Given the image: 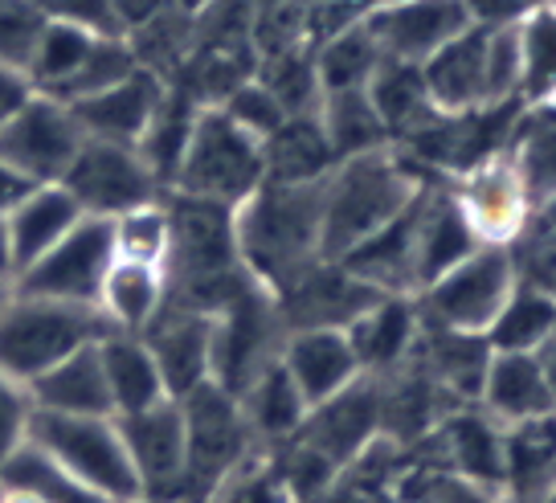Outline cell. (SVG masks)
Listing matches in <instances>:
<instances>
[{
  "label": "cell",
  "mask_w": 556,
  "mask_h": 503,
  "mask_svg": "<svg viewBox=\"0 0 556 503\" xmlns=\"http://www.w3.org/2000/svg\"><path fill=\"white\" fill-rule=\"evenodd\" d=\"M324 180L315 185H275L258 189L233 209V238L245 275L270 295L287 291L303 271L324 259Z\"/></svg>",
  "instance_id": "obj_1"
},
{
  "label": "cell",
  "mask_w": 556,
  "mask_h": 503,
  "mask_svg": "<svg viewBox=\"0 0 556 503\" xmlns=\"http://www.w3.org/2000/svg\"><path fill=\"white\" fill-rule=\"evenodd\" d=\"M421 173L397 148H377L365 156L340 160L324 176V259H344L348 250L381 234L393 217H401L421 192Z\"/></svg>",
  "instance_id": "obj_2"
},
{
  "label": "cell",
  "mask_w": 556,
  "mask_h": 503,
  "mask_svg": "<svg viewBox=\"0 0 556 503\" xmlns=\"http://www.w3.org/2000/svg\"><path fill=\"white\" fill-rule=\"evenodd\" d=\"M180 414H185V483L176 503H213L238 470L250 467L254 435L245 426L238 398L213 381L185 393Z\"/></svg>",
  "instance_id": "obj_3"
},
{
  "label": "cell",
  "mask_w": 556,
  "mask_h": 503,
  "mask_svg": "<svg viewBox=\"0 0 556 503\" xmlns=\"http://www.w3.org/2000/svg\"><path fill=\"white\" fill-rule=\"evenodd\" d=\"M262 180H266L262 139L238 127L222 106H201L168 192L238 209Z\"/></svg>",
  "instance_id": "obj_4"
},
{
  "label": "cell",
  "mask_w": 556,
  "mask_h": 503,
  "mask_svg": "<svg viewBox=\"0 0 556 503\" xmlns=\"http://www.w3.org/2000/svg\"><path fill=\"white\" fill-rule=\"evenodd\" d=\"M106 331L111 328L99 307H74L13 291L9 307L0 312V373L9 381L29 385L46 368L66 361L70 352L103 340Z\"/></svg>",
  "instance_id": "obj_5"
},
{
  "label": "cell",
  "mask_w": 556,
  "mask_h": 503,
  "mask_svg": "<svg viewBox=\"0 0 556 503\" xmlns=\"http://www.w3.org/2000/svg\"><path fill=\"white\" fill-rule=\"evenodd\" d=\"M41 454H50L58 467L74 475L83 487L111 503L139 500L136 467L123 447L115 417H83V414H29V435Z\"/></svg>",
  "instance_id": "obj_6"
},
{
  "label": "cell",
  "mask_w": 556,
  "mask_h": 503,
  "mask_svg": "<svg viewBox=\"0 0 556 503\" xmlns=\"http://www.w3.org/2000/svg\"><path fill=\"white\" fill-rule=\"evenodd\" d=\"M516 282L520 278H516L511 250L507 246H479L446 275H438L430 287H421L414 303L426 324L483 336L495 324V315L504 312Z\"/></svg>",
  "instance_id": "obj_7"
},
{
  "label": "cell",
  "mask_w": 556,
  "mask_h": 503,
  "mask_svg": "<svg viewBox=\"0 0 556 503\" xmlns=\"http://www.w3.org/2000/svg\"><path fill=\"white\" fill-rule=\"evenodd\" d=\"M282 340L287 324L278 315L275 295L250 282L242 295H233L213 315V385L242 398L245 385L278 361Z\"/></svg>",
  "instance_id": "obj_8"
},
{
  "label": "cell",
  "mask_w": 556,
  "mask_h": 503,
  "mask_svg": "<svg viewBox=\"0 0 556 503\" xmlns=\"http://www.w3.org/2000/svg\"><path fill=\"white\" fill-rule=\"evenodd\" d=\"M111 262H115L111 222L83 217L50 254H41L34 266H25L13 278V291L34 299H53V303H74V307H94Z\"/></svg>",
  "instance_id": "obj_9"
},
{
  "label": "cell",
  "mask_w": 556,
  "mask_h": 503,
  "mask_svg": "<svg viewBox=\"0 0 556 503\" xmlns=\"http://www.w3.org/2000/svg\"><path fill=\"white\" fill-rule=\"evenodd\" d=\"M62 189L87 217H103V222H115L127 209L164 197L160 180L139 160L136 148L103 143V139H83L78 156L62 176Z\"/></svg>",
  "instance_id": "obj_10"
},
{
  "label": "cell",
  "mask_w": 556,
  "mask_h": 503,
  "mask_svg": "<svg viewBox=\"0 0 556 503\" xmlns=\"http://www.w3.org/2000/svg\"><path fill=\"white\" fill-rule=\"evenodd\" d=\"M83 127L62 99L29 95L0 127V160L17 168L29 185H62L66 168L83 148Z\"/></svg>",
  "instance_id": "obj_11"
},
{
  "label": "cell",
  "mask_w": 556,
  "mask_h": 503,
  "mask_svg": "<svg viewBox=\"0 0 556 503\" xmlns=\"http://www.w3.org/2000/svg\"><path fill=\"white\" fill-rule=\"evenodd\" d=\"M454 201H458L467 226L475 229V238L483 246H511L528 229V222L536 217L532 197L523 189L520 173L507 160V152L483 160L470 173L458 176Z\"/></svg>",
  "instance_id": "obj_12"
},
{
  "label": "cell",
  "mask_w": 556,
  "mask_h": 503,
  "mask_svg": "<svg viewBox=\"0 0 556 503\" xmlns=\"http://www.w3.org/2000/svg\"><path fill=\"white\" fill-rule=\"evenodd\" d=\"M119 422L123 447L136 467L139 495L160 503H176L185 483V414L180 401H160L152 410L115 417Z\"/></svg>",
  "instance_id": "obj_13"
},
{
  "label": "cell",
  "mask_w": 556,
  "mask_h": 503,
  "mask_svg": "<svg viewBox=\"0 0 556 503\" xmlns=\"http://www.w3.org/2000/svg\"><path fill=\"white\" fill-rule=\"evenodd\" d=\"M377 438H381V393H377V377H361V381L348 385L344 393L312 405L307 417H303V426H299L295 442L315 451L336 470H344Z\"/></svg>",
  "instance_id": "obj_14"
},
{
  "label": "cell",
  "mask_w": 556,
  "mask_h": 503,
  "mask_svg": "<svg viewBox=\"0 0 556 503\" xmlns=\"http://www.w3.org/2000/svg\"><path fill=\"white\" fill-rule=\"evenodd\" d=\"M377 299H381L377 287L361 282V278L352 275V271H344L340 262L319 259L312 271H303L287 291H278L275 303H278V315H282L287 331H299V328L348 331Z\"/></svg>",
  "instance_id": "obj_15"
},
{
  "label": "cell",
  "mask_w": 556,
  "mask_h": 503,
  "mask_svg": "<svg viewBox=\"0 0 556 503\" xmlns=\"http://www.w3.org/2000/svg\"><path fill=\"white\" fill-rule=\"evenodd\" d=\"M365 25L381 58L421 66L451 37L470 29V17L463 0H384L368 9Z\"/></svg>",
  "instance_id": "obj_16"
},
{
  "label": "cell",
  "mask_w": 556,
  "mask_h": 503,
  "mask_svg": "<svg viewBox=\"0 0 556 503\" xmlns=\"http://www.w3.org/2000/svg\"><path fill=\"white\" fill-rule=\"evenodd\" d=\"M139 340L152 352L173 401L192 393L197 385L213 381V315L164 303V312Z\"/></svg>",
  "instance_id": "obj_17"
},
{
  "label": "cell",
  "mask_w": 556,
  "mask_h": 503,
  "mask_svg": "<svg viewBox=\"0 0 556 503\" xmlns=\"http://www.w3.org/2000/svg\"><path fill=\"white\" fill-rule=\"evenodd\" d=\"M168 95V83L152 74V70H131L123 83H115L111 90H99L83 103H66L74 111V120L83 127L87 139H103V143H123L136 148L148 123L156 120L160 103Z\"/></svg>",
  "instance_id": "obj_18"
},
{
  "label": "cell",
  "mask_w": 556,
  "mask_h": 503,
  "mask_svg": "<svg viewBox=\"0 0 556 503\" xmlns=\"http://www.w3.org/2000/svg\"><path fill=\"white\" fill-rule=\"evenodd\" d=\"M278 365L287 368V377L295 381V389L303 393L307 410L319 401L344 393L352 381L365 377V368L352 352L348 331L340 328H299L287 331L282 352H278Z\"/></svg>",
  "instance_id": "obj_19"
},
{
  "label": "cell",
  "mask_w": 556,
  "mask_h": 503,
  "mask_svg": "<svg viewBox=\"0 0 556 503\" xmlns=\"http://www.w3.org/2000/svg\"><path fill=\"white\" fill-rule=\"evenodd\" d=\"M475 229L467 226L463 209L454 201V192L421 185L417 192V217H414V271H417V291L430 287L438 275H446L451 266L479 250Z\"/></svg>",
  "instance_id": "obj_20"
},
{
  "label": "cell",
  "mask_w": 556,
  "mask_h": 503,
  "mask_svg": "<svg viewBox=\"0 0 556 503\" xmlns=\"http://www.w3.org/2000/svg\"><path fill=\"white\" fill-rule=\"evenodd\" d=\"M421 78L438 115H463L486 106V29L470 25L421 62Z\"/></svg>",
  "instance_id": "obj_21"
},
{
  "label": "cell",
  "mask_w": 556,
  "mask_h": 503,
  "mask_svg": "<svg viewBox=\"0 0 556 503\" xmlns=\"http://www.w3.org/2000/svg\"><path fill=\"white\" fill-rule=\"evenodd\" d=\"M479 405L500 426L556 414V398L548 389V377L540 368L536 352H491L483 389H479Z\"/></svg>",
  "instance_id": "obj_22"
},
{
  "label": "cell",
  "mask_w": 556,
  "mask_h": 503,
  "mask_svg": "<svg viewBox=\"0 0 556 503\" xmlns=\"http://www.w3.org/2000/svg\"><path fill=\"white\" fill-rule=\"evenodd\" d=\"M417 336H421V315H417L414 295H381L348 328V340L365 377H384L405 361H414Z\"/></svg>",
  "instance_id": "obj_23"
},
{
  "label": "cell",
  "mask_w": 556,
  "mask_h": 503,
  "mask_svg": "<svg viewBox=\"0 0 556 503\" xmlns=\"http://www.w3.org/2000/svg\"><path fill=\"white\" fill-rule=\"evenodd\" d=\"M29 405L41 414H83V417H115L111 414V393H106L103 356L99 340L78 352H70L66 361L46 368L37 381L25 385Z\"/></svg>",
  "instance_id": "obj_24"
},
{
  "label": "cell",
  "mask_w": 556,
  "mask_h": 503,
  "mask_svg": "<svg viewBox=\"0 0 556 503\" xmlns=\"http://www.w3.org/2000/svg\"><path fill=\"white\" fill-rule=\"evenodd\" d=\"M83 217H87V213L70 201V192L62 189V185H37V189L4 217L9 254H13V278H17L25 266H34L41 254H50L53 246L62 242Z\"/></svg>",
  "instance_id": "obj_25"
},
{
  "label": "cell",
  "mask_w": 556,
  "mask_h": 503,
  "mask_svg": "<svg viewBox=\"0 0 556 503\" xmlns=\"http://www.w3.org/2000/svg\"><path fill=\"white\" fill-rule=\"evenodd\" d=\"M504 491L516 503L556 495V414L504 426Z\"/></svg>",
  "instance_id": "obj_26"
},
{
  "label": "cell",
  "mask_w": 556,
  "mask_h": 503,
  "mask_svg": "<svg viewBox=\"0 0 556 503\" xmlns=\"http://www.w3.org/2000/svg\"><path fill=\"white\" fill-rule=\"evenodd\" d=\"M168 303V278L160 266H143V262L115 259L106 271L103 287H99V315L106 319L111 331H127V336H143L152 328V319L164 312Z\"/></svg>",
  "instance_id": "obj_27"
},
{
  "label": "cell",
  "mask_w": 556,
  "mask_h": 503,
  "mask_svg": "<svg viewBox=\"0 0 556 503\" xmlns=\"http://www.w3.org/2000/svg\"><path fill=\"white\" fill-rule=\"evenodd\" d=\"M99 356H103V377L115 417L139 414V410H152L160 401H168L164 377H160L156 361H152V352L139 336L106 331L99 340Z\"/></svg>",
  "instance_id": "obj_28"
},
{
  "label": "cell",
  "mask_w": 556,
  "mask_h": 503,
  "mask_svg": "<svg viewBox=\"0 0 556 503\" xmlns=\"http://www.w3.org/2000/svg\"><path fill=\"white\" fill-rule=\"evenodd\" d=\"M262 156H266V180H275V185H315L336 168L331 143L315 111L287 115L262 139Z\"/></svg>",
  "instance_id": "obj_29"
},
{
  "label": "cell",
  "mask_w": 556,
  "mask_h": 503,
  "mask_svg": "<svg viewBox=\"0 0 556 503\" xmlns=\"http://www.w3.org/2000/svg\"><path fill=\"white\" fill-rule=\"evenodd\" d=\"M442 447L454 479L479 487H504V426L486 414H454L442 422Z\"/></svg>",
  "instance_id": "obj_30"
},
{
  "label": "cell",
  "mask_w": 556,
  "mask_h": 503,
  "mask_svg": "<svg viewBox=\"0 0 556 503\" xmlns=\"http://www.w3.org/2000/svg\"><path fill=\"white\" fill-rule=\"evenodd\" d=\"M365 90L372 106H377V115H381L384 131H389V143L417 136L426 123L438 120L434 103H430V90H426V78H421V66H414V62L381 58V66L368 78Z\"/></svg>",
  "instance_id": "obj_31"
},
{
  "label": "cell",
  "mask_w": 556,
  "mask_h": 503,
  "mask_svg": "<svg viewBox=\"0 0 556 503\" xmlns=\"http://www.w3.org/2000/svg\"><path fill=\"white\" fill-rule=\"evenodd\" d=\"M238 405H242V417L254 442H266V447L291 442L299 435V426H303V417H307V401H303V393H299L295 381L287 377V368L278 361L245 385Z\"/></svg>",
  "instance_id": "obj_32"
},
{
  "label": "cell",
  "mask_w": 556,
  "mask_h": 503,
  "mask_svg": "<svg viewBox=\"0 0 556 503\" xmlns=\"http://www.w3.org/2000/svg\"><path fill=\"white\" fill-rule=\"evenodd\" d=\"M507 160L516 164L523 189L532 197V209L556 197V103L523 106L511 139H507Z\"/></svg>",
  "instance_id": "obj_33"
},
{
  "label": "cell",
  "mask_w": 556,
  "mask_h": 503,
  "mask_svg": "<svg viewBox=\"0 0 556 503\" xmlns=\"http://www.w3.org/2000/svg\"><path fill=\"white\" fill-rule=\"evenodd\" d=\"M315 115H319V127H324V136L331 143L336 164L377 152V148H389V131H384L368 90H328V95H319Z\"/></svg>",
  "instance_id": "obj_34"
},
{
  "label": "cell",
  "mask_w": 556,
  "mask_h": 503,
  "mask_svg": "<svg viewBox=\"0 0 556 503\" xmlns=\"http://www.w3.org/2000/svg\"><path fill=\"white\" fill-rule=\"evenodd\" d=\"M197 111H201V103L192 99L189 90L176 87V83H168V95H164V103H160L156 120L148 123L143 139L136 143L139 160L152 168V176L160 180V189H164V192L173 189V176H176V168H180L185 148H189Z\"/></svg>",
  "instance_id": "obj_35"
},
{
  "label": "cell",
  "mask_w": 556,
  "mask_h": 503,
  "mask_svg": "<svg viewBox=\"0 0 556 503\" xmlns=\"http://www.w3.org/2000/svg\"><path fill=\"white\" fill-rule=\"evenodd\" d=\"M556 336V295L516 282L504 312L483 331L491 352H540Z\"/></svg>",
  "instance_id": "obj_36"
},
{
  "label": "cell",
  "mask_w": 556,
  "mask_h": 503,
  "mask_svg": "<svg viewBox=\"0 0 556 503\" xmlns=\"http://www.w3.org/2000/svg\"><path fill=\"white\" fill-rule=\"evenodd\" d=\"M99 37L106 34H90L83 25H66V21H46V29H41V37H37L34 46V58H29V70H25L29 87L37 95H50L53 99L78 74V66L87 62L90 46Z\"/></svg>",
  "instance_id": "obj_37"
},
{
  "label": "cell",
  "mask_w": 556,
  "mask_h": 503,
  "mask_svg": "<svg viewBox=\"0 0 556 503\" xmlns=\"http://www.w3.org/2000/svg\"><path fill=\"white\" fill-rule=\"evenodd\" d=\"M312 58L319 95H328V90H365L368 78L381 66V50H377L365 21H356L344 34L328 37L324 46H315Z\"/></svg>",
  "instance_id": "obj_38"
},
{
  "label": "cell",
  "mask_w": 556,
  "mask_h": 503,
  "mask_svg": "<svg viewBox=\"0 0 556 503\" xmlns=\"http://www.w3.org/2000/svg\"><path fill=\"white\" fill-rule=\"evenodd\" d=\"M520 37V99L523 106L556 103V4L532 9L516 21Z\"/></svg>",
  "instance_id": "obj_39"
},
{
  "label": "cell",
  "mask_w": 556,
  "mask_h": 503,
  "mask_svg": "<svg viewBox=\"0 0 556 503\" xmlns=\"http://www.w3.org/2000/svg\"><path fill=\"white\" fill-rule=\"evenodd\" d=\"M0 487H17L29 491L41 503H111L103 495H94L90 487H83L74 475L53 463L50 454H41L34 442H21L13 458L0 467Z\"/></svg>",
  "instance_id": "obj_40"
},
{
  "label": "cell",
  "mask_w": 556,
  "mask_h": 503,
  "mask_svg": "<svg viewBox=\"0 0 556 503\" xmlns=\"http://www.w3.org/2000/svg\"><path fill=\"white\" fill-rule=\"evenodd\" d=\"M111 246H115V259L143 262V266H160L164 271L168 246H173V222H168L164 197L139 209H127L123 217H115L111 222Z\"/></svg>",
  "instance_id": "obj_41"
},
{
  "label": "cell",
  "mask_w": 556,
  "mask_h": 503,
  "mask_svg": "<svg viewBox=\"0 0 556 503\" xmlns=\"http://www.w3.org/2000/svg\"><path fill=\"white\" fill-rule=\"evenodd\" d=\"M254 78L275 95L287 115H312L319 106V78H315L312 50L266 53L254 66Z\"/></svg>",
  "instance_id": "obj_42"
},
{
  "label": "cell",
  "mask_w": 556,
  "mask_h": 503,
  "mask_svg": "<svg viewBox=\"0 0 556 503\" xmlns=\"http://www.w3.org/2000/svg\"><path fill=\"white\" fill-rule=\"evenodd\" d=\"M131 70H139V62H136V53H131V46H127V37H99V41L90 46L87 62L78 66V74H74L53 99H62V103H83L90 95L111 90L115 83H123Z\"/></svg>",
  "instance_id": "obj_43"
},
{
  "label": "cell",
  "mask_w": 556,
  "mask_h": 503,
  "mask_svg": "<svg viewBox=\"0 0 556 503\" xmlns=\"http://www.w3.org/2000/svg\"><path fill=\"white\" fill-rule=\"evenodd\" d=\"M523 103L520 99V37L516 25L486 29V106Z\"/></svg>",
  "instance_id": "obj_44"
},
{
  "label": "cell",
  "mask_w": 556,
  "mask_h": 503,
  "mask_svg": "<svg viewBox=\"0 0 556 503\" xmlns=\"http://www.w3.org/2000/svg\"><path fill=\"white\" fill-rule=\"evenodd\" d=\"M41 29L46 17L34 0H0V66L25 74Z\"/></svg>",
  "instance_id": "obj_45"
},
{
  "label": "cell",
  "mask_w": 556,
  "mask_h": 503,
  "mask_svg": "<svg viewBox=\"0 0 556 503\" xmlns=\"http://www.w3.org/2000/svg\"><path fill=\"white\" fill-rule=\"evenodd\" d=\"M217 106H222V111H226V115L238 123V127H245L250 136H258V139H266L278 127V123L287 120V111L278 106V99L266 87H262L254 74L245 78L242 87L229 90V95Z\"/></svg>",
  "instance_id": "obj_46"
},
{
  "label": "cell",
  "mask_w": 556,
  "mask_h": 503,
  "mask_svg": "<svg viewBox=\"0 0 556 503\" xmlns=\"http://www.w3.org/2000/svg\"><path fill=\"white\" fill-rule=\"evenodd\" d=\"M29 414H34V405H29V393H25V385L9 381L4 373H0V467L13 458L25 435H29Z\"/></svg>",
  "instance_id": "obj_47"
},
{
  "label": "cell",
  "mask_w": 556,
  "mask_h": 503,
  "mask_svg": "<svg viewBox=\"0 0 556 503\" xmlns=\"http://www.w3.org/2000/svg\"><path fill=\"white\" fill-rule=\"evenodd\" d=\"M46 21H66V25H83L90 34L123 37L115 29V17L106 9V0H34Z\"/></svg>",
  "instance_id": "obj_48"
},
{
  "label": "cell",
  "mask_w": 556,
  "mask_h": 503,
  "mask_svg": "<svg viewBox=\"0 0 556 503\" xmlns=\"http://www.w3.org/2000/svg\"><path fill=\"white\" fill-rule=\"evenodd\" d=\"M106 9H111V17H115V29L127 37L131 29L148 25L156 13H164L168 0H106Z\"/></svg>",
  "instance_id": "obj_49"
},
{
  "label": "cell",
  "mask_w": 556,
  "mask_h": 503,
  "mask_svg": "<svg viewBox=\"0 0 556 503\" xmlns=\"http://www.w3.org/2000/svg\"><path fill=\"white\" fill-rule=\"evenodd\" d=\"M29 95H34V87H29V78H25L21 70L0 66V127L13 120V111H17Z\"/></svg>",
  "instance_id": "obj_50"
},
{
  "label": "cell",
  "mask_w": 556,
  "mask_h": 503,
  "mask_svg": "<svg viewBox=\"0 0 556 503\" xmlns=\"http://www.w3.org/2000/svg\"><path fill=\"white\" fill-rule=\"evenodd\" d=\"M34 189L37 185H29L17 168H9V164L0 160V217H9V213H13V209H17Z\"/></svg>",
  "instance_id": "obj_51"
},
{
  "label": "cell",
  "mask_w": 556,
  "mask_h": 503,
  "mask_svg": "<svg viewBox=\"0 0 556 503\" xmlns=\"http://www.w3.org/2000/svg\"><path fill=\"white\" fill-rule=\"evenodd\" d=\"M536 356H540V368H544V377H548V389H553V398H556V336L544 348H540Z\"/></svg>",
  "instance_id": "obj_52"
},
{
  "label": "cell",
  "mask_w": 556,
  "mask_h": 503,
  "mask_svg": "<svg viewBox=\"0 0 556 503\" xmlns=\"http://www.w3.org/2000/svg\"><path fill=\"white\" fill-rule=\"evenodd\" d=\"M0 275L13 278V254H9V229H4V217H0Z\"/></svg>",
  "instance_id": "obj_53"
},
{
  "label": "cell",
  "mask_w": 556,
  "mask_h": 503,
  "mask_svg": "<svg viewBox=\"0 0 556 503\" xmlns=\"http://www.w3.org/2000/svg\"><path fill=\"white\" fill-rule=\"evenodd\" d=\"M0 503H41V500H34L29 491H17V487H0Z\"/></svg>",
  "instance_id": "obj_54"
},
{
  "label": "cell",
  "mask_w": 556,
  "mask_h": 503,
  "mask_svg": "<svg viewBox=\"0 0 556 503\" xmlns=\"http://www.w3.org/2000/svg\"><path fill=\"white\" fill-rule=\"evenodd\" d=\"M168 4H173V9H180V13H192V17H197V13H201V9H208L213 0H168Z\"/></svg>",
  "instance_id": "obj_55"
},
{
  "label": "cell",
  "mask_w": 556,
  "mask_h": 503,
  "mask_svg": "<svg viewBox=\"0 0 556 503\" xmlns=\"http://www.w3.org/2000/svg\"><path fill=\"white\" fill-rule=\"evenodd\" d=\"M536 217L544 222V226H553V229H556V197H553V201H544V205L536 209Z\"/></svg>",
  "instance_id": "obj_56"
},
{
  "label": "cell",
  "mask_w": 556,
  "mask_h": 503,
  "mask_svg": "<svg viewBox=\"0 0 556 503\" xmlns=\"http://www.w3.org/2000/svg\"><path fill=\"white\" fill-rule=\"evenodd\" d=\"M9 299H13V278H4V275H0V312L9 307Z\"/></svg>",
  "instance_id": "obj_57"
},
{
  "label": "cell",
  "mask_w": 556,
  "mask_h": 503,
  "mask_svg": "<svg viewBox=\"0 0 556 503\" xmlns=\"http://www.w3.org/2000/svg\"><path fill=\"white\" fill-rule=\"evenodd\" d=\"M127 503H160V500H148V495H139V500H127Z\"/></svg>",
  "instance_id": "obj_58"
},
{
  "label": "cell",
  "mask_w": 556,
  "mask_h": 503,
  "mask_svg": "<svg viewBox=\"0 0 556 503\" xmlns=\"http://www.w3.org/2000/svg\"><path fill=\"white\" fill-rule=\"evenodd\" d=\"M372 4H384V0H372Z\"/></svg>",
  "instance_id": "obj_59"
}]
</instances>
